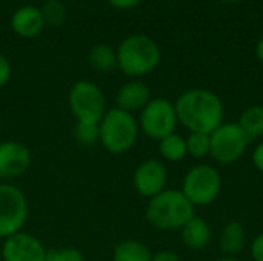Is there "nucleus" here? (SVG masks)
Listing matches in <instances>:
<instances>
[{"mask_svg": "<svg viewBox=\"0 0 263 261\" xmlns=\"http://www.w3.org/2000/svg\"><path fill=\"white\" fill-rule=\"evenodd\" d=\"M179 125L190 132L211 134L225 122V106L220 97L203 88L182 92L174 102Z\"/></svg>", "mask_w": 263, "mask_h": 261, "instance_id": "1", "label": "nucleus"}, {"mask_svg": "<svg viewBox=\"0 0 263 261\" xmlns=\"http://www.w3.org/2000/svg\"><path fill=\"white\" fill-rule=\"evenodd\" d=\"M196 215L194 205L180 189H165L148 200L146 222L159 231H180Z\"/></svg>", "mask_w": 263, "mask_h": 261, "instance_id": "2", "label": "nucleus"}, {"mask_svg": "<svg viewBox=\"0 0 263 261\" xmlns=\"http://www.w3.org/2000/svg\"><path fill=\"white\" fill-rule=\"evenodd\" d=\"M116 52L117 69L131 78L148 75L160 65L162 60L159 45L143 34H134L123 38Z\"/></svg>", "mask_w": 263, "mask_h": 261, "instance_id": "3", "label": "nucleus"}, {"mask_svg": "<svg viewBox=\"0 0 263 261\" xmlns=\"http://www.w3.org/2000/svg\"><path fill=\"white\" fill-rule=\"evenodd\" d=\"M137 117L117 106L109 108L99 123V142L114 155L129 152L139 140Z\"/></svg>", "mask_w": 263, "mask_h": 261, "instance_id": "4", "label": "nucleus"}, {"mask_svg": "<svg viewBox=\"0 0 263 261\" xmlns=\"http://www.w3.org/2000/svg\"><path fill=\"white\" fill-rule=\"evenodd\" d=\"M180 191L196 206L213 205L222 191V175L219 169L208 163H199L188 169Z\"/></svg>", "mask_w": 263, "mask_h": 261, "instance_id": "5", "label": "nucleus"}, {"mask_svg": "<svg viewBox=\"0 0 263 261\" xmlns=\"http://www.w3.org/2000/svg\"><path fill=\"white\" fill-rule=\"evenodd\" d=\"M68 106L76 122L82 123H100L108 111L103 91L91 80H79L71 86Z\"/></svg>", "mask_w": 263, "mask_h": 261, "instance_id": "6", "label": "nucleus"}, {"mask_svg": "<svg viewBox=\"0 0 263 261\" xmlns=\"http://www.w3.org/2000/svg\"><path fill=\"white\" fill-rule=\"evenodd\" d=\"M137 122L140 132L156 142H160L166 135L176 132L179 126L174 103L163 97L151 98L149 103L139 112Z\"/></svg>", "mask_w": 263, "mask_h": 261, "instance_id": "7", "label": "nucleus"}, {"mask_svg": "<svg viewBox=\"0 0 263 261\" xmlns=\"http://www.w3.org/2000/svg\"><path fill=\"white\" fill-rule=\"evenodd\" d=\"M29 205L25 192L12 183H0V240L23 231L28 222Z\"/></svg>", "mask_w": 263, "mask_h": 261, "instance_id": "8", "label": "nucleus"}, {"mask_svg": "<svg viewBox=\"0 0 263 261\" xmlns=\"http://www.w3.org/2000/svg\"><path fill=\"white\" fill-rule=\"evenodd\" d=\"M211 152L210 157L219 165H234L247 152L250 140L237 122H223L210 134Z\"/></svg>", "mask_w": 263, "mask_h": 261, "instance_id": "9", "label": "nucleus"}, {"mask_svg": "<svg viewBox=\"0 0 263 261\" xmlns=\"http://www.w3.org/2000/svg\"><path fill=\"white\" fill-rule=\"evenodd\" d=\"M168 185V169L160 158L143 160L133 174V186L136 192L145 198H153Z\"/></svg>", "mask_w": 263, "mask_h": 261, "instance_id": "10", "label": "nucleus"}, {"mask_svg": "<svg viewBox=\"0 0 263 261\" xmlns=\"http://www.w3.org/2000/svg\"><path fill=\"white\" fill-rule=\"evenodd\" d=\"M32 163L29 148L17 140L0 142V182L9 183L28 172Z\"/></svg>", "mask_w": 263, "mask_h": 261, "instance_id": "11", "label": "nucleus"}, {"mask_svg": "<svg viewBox=\"0 0 263 261\" xmlns=\"http://www.w3.org/2000/svg\"><path fill=\"white\" fill-rule=\"evenodd\" d=\"M3 261H46L48 249L32 234L20 231L2 242Z\"/></svg>", "mask_w": 263, "mask_h": 261, "instance_id": "12", "label": "nucleus"}, {"mask_svg": "<svg viewBox=\"0 0 263 261\" xmlns=\"http://www.w3.org/2000/svg\"><path fill=\"white\" fill-rule=\"evenodd\" d=\"M149 100H151L149 86L137 78L123 83L116 92V106L134 115L136 112H140L149 103Z\"/></svg>", "mask_w": 263, "mask_h": 261, "instance_id": "13", "label": "nucleus"}, {"mask_svg": "<svg viewBox=\"0 0 263 261\" xmlns=\"http://www.w3.org/2000/svg\"><path fill=\"white\" fill-rule=\"evenodd\" d=\"M45 18L42 9L34 5H25L15 9L11 17V29L23 38L37 37L45 28Z\"/></svg>", "mask_w": 263, "mask_h": 261, "instance_id": "14", "label": "nucleus"}, {"mask_svg": "<svg viewBox=\"0 0 263 261\" xmlns=\"http://www.w3.org/2000/svg\"><path fill=\"white\" fill-rule=\"evenodd\" d=\"M180 238H182V243L185 245L186 249L199 252V251L206 249V246L211 243L213 229L205 218L194 215L180 229Z\"/></svg>", "mask_w": 263, "mask_h": 261, "instance_id": "15", "label": "nucleus"}, {"mask_svg": "<svg viewBox=\"0 0 263 261\" xmlns=\"http://www.w3.org/2000/svg\"><path fill=\"white\" fill-rule=\"evenodd\" d=\"M247 248V231L245 228L233 220L228 222L219 234V249L225 257H237Z\"/></svg>", "mask_w": 263, "mask_h": 261, "instance_id": "16", "label": "nucleus"}, {"mask_svg": "<svg viewBox=\"0 0 263 261\" xmlns=\"http://www.w3.org/2000/svg\"><path fill=\"white\" fill-rule=\"evenodd\" d=\"M88 63L96 72H112L117 69V52L106 43H97L88 52Z\"/></svg>", "mask_w": 263, "mask_h": 261, "instance_id": "17", "label": "nucleus"}, {"mask_svg": "<svg viewBox=\"0 0 263 261\" xmlns=\"http://www.w3.org/2000/svg\"><path fill=\"white\" fill-rule=\"evenodd\" d=\"M151 249L139 240H123L112 249V261H151Z\"/></svg>", "mask_w": 263, "mask_h": 261, "instance_id": "18", "label": "nucleus"}, {"mask_svg": "<svg viewBox=\"0 0 263 261\" xmlns=\"http://www.w3.org/2000/svg\"><path fill=\"white\" fill-rule=\"evenodd\" d=\"M239 126L245 132L250 142L262 140L263 138V106L253 105L242 111L239 120Z\"/></svg>", "mask_w": 263, "mask_h": 261, "instance_id": "19", "label": "nucleus"}, {"mask_svg": "<svg viewBox=\"0 0 263 261\" xmlns=\"http://www.w3.org/2000/svg\"><path fill=\"white\" fill-rule=\"evenodd\" d=\"M157 143H159V154L162 157V162L177 163L188 155L186 137L180 135L179 132H173Z\"/></svg>", "mask_w": 263, "mask_h": 261, "instance_id": "20", "label": "nucleus"}, {"mask_svg": "<svg viewBox=\"0 0 263 261\" xmlns=\"http://www.w3.org/2000/svg\"><path fill=\"white\" fill-rule=\"evenodd\" d=\"M186 149H188V155L196 160H203L210 157V152H211L210 134L190 132L186 137Z\"/></svg>", "mask_w": 263, "mask_h": 261, "instance_id": "21", "label": "nucleus"}, {"mask_svg": "<svg viewBox=\"0 0 263 261\" xmlns=\"http://www.w3.org/2000/svg\"><path fill=\"white\" fill-rule=\"evenodd\" d=\"M74 140L82 146H94L99 142V123L76 122L72 131Z\"/></svg>", "mask_w": 263, "mask_h": 261, "instance_id": "22", "label": "nucleus"}, {"mask_svg": "<svg viewBox=\"0 0 263 261\" xmlns=\"http://www.w3.org/2000/svg\"><path fill=\"white\" fill-rule=\"evenodd\" d=\"M40 9L46 25L59 26L66 20V8L60 0H46Z\"/></svg>", "mask_w": 263, "mask_h": 261, "instance_id": "23", "label": "nucleus"}, {"mask_svg": "<svg viewBox=\"0 0 263 261\" xmlns=\"http://www.w3.org/2000/svg\"><path fill=\"white\" fill-rule=\"evenodd\" d=\"M46 261H86V258L79 248L65 246V248L48 249Z\"/></svg>", "mask_w": 263, "mask_h": 261, "instance_id": "24", "label": "nucleus"}, {"mask_svg": "<svg viewBox=\"0 0 263 261\" xmlns=\"http://www.w3.org/2000/svg\"><path fill=\"white\" fill-rule=\"evenodd\" d=\"M11 75H12V66L9 60L3 54H0V88L9 82Z\"/></svg>", "mask_w": 263, "mask_h": 261, "instance_id": "25", "label": "nucleus"}, {"mask_svg": "<svg viewBox=\"0 0 263 261\" xmlns=\"http://www.w3.org/2000/svg\"><path fill=\"white\" fill-rule=\"evenodd\" d=\"M250 254L253 261H263V232L256 235V238L253 240L250 246Z\"/></svg>", "mask_w": 263, "mask_h": 261, "instance_id": "26", "label": "nucleus"}, {"mask_svg": "<svg viewBox=\"0 0 263 261\" xmlns=\"http://www.w3.org/2000/svg\"><path fill=\"white\" fill-rule=\"evenodd\" d=\"M253 165L260 174H263V140H260L253 149Z\"/></svg>", "mask_w": 263, "mask_h": 261, "instance_id": "27", "label": "nucleus"}, {"mask_svg": "<svg viewBox=\"0 0 263 261\" xmlns=\"http://www.w3.org/2000/svg\"><path fill=\"white\" fill-rule=\"evenodd\" d=\"M112 8L125 11V9H131L134 6H137L142 0H106Z\"/></svg>", "mask_w": 263, "mask_h": 261, "instance_id": "28", "label": "nucleus"}, {"mask_svg": "<svg viewBox=\"0 0 263 261\" xmlns=\"http://www.w3.org/2000/svg\"><path fill=\"white\" fill-rule=\"evenodd\" d=\"M151 261H182V258L173 251H159V252L153 254Z\"/></svg>", "mask_w": 263, "mask_h": 261, "instance_id": "29", "label": "nucleus"}, {"mask_svg": "<svg viewBox=\"0 0 263 261\" xmlns=\"http://www.w3.org/2000/svg\"><path fill=\"white\" fill-rule=\"evenodd\" d=\"M256 55H257L259 62L263 65V35H262V38L257 42V46H256Z\"/></svg>", "mask_w": 263, "mask_h": 261, "instance_id": "30", "label": "nucleus"}, {"mask_svg": "<svg viewBox=\"0 0 263 261\" xmlns=\"http://www.w3.org/2000/svg\"><path fill=\"white\" fill-rule=\"evenodd\" d=\"M216 261H242V260H239L237 257H220V258H217Z\"/></svg>", "mask_w": 263, "mask_h": 261, "instance_id": "31", "label": "nucleus"}, {"mask_svg": "<svg viewBox=\"0 0 263 261\" xmlns=\"http://www.w3.org/2000/svg\"><path fill=\"white\" fill-rule=\"evenodd\" d=\"M222 2H225V3H237L239 0H222Z\"/></svg>", "mask_w": 263, "mask_h": 261, "instance_id": "32", "label": "nucleus"}, {"mask_svg": "<svg viewBox=\"0 0 263 261\" xmlns=\"http://www.w3.org/2000/svg\"><path fill=\"white\" fill-rule=\"evenodd\" d=\"M0 261H3L2 260V246H0Z\"/></svg>", "mask_w": 263, "mask_h": 261, "instance_id": "33", "label": "nucleus"}, {"mask_svg": "<svg viewBox=\"0 0 263 261\" xmlns=\"http://www.w3.org/2000/svg\"><path fill=\"white\" fill-rule=\"evenodd\" d=\"M43 2H46V0H43Z\"/></svg>", "mask_w": 263, "mask_h": 261, "instance_id": "34", "label": "nucleus"}, {"mask_svg": "<svg viewBox=\"0 0 263 261\" xmlns=\"http://www.w3.org/2000/svg\"><path fill=\"white\" fill-rule=\"evenodd\" d=\"M0 183H2V182H0Z\"/></svg>", "mask_w": 263, "mask_h": 261, "instance_id": "35", "label": "nucleus"}]
</instances>
